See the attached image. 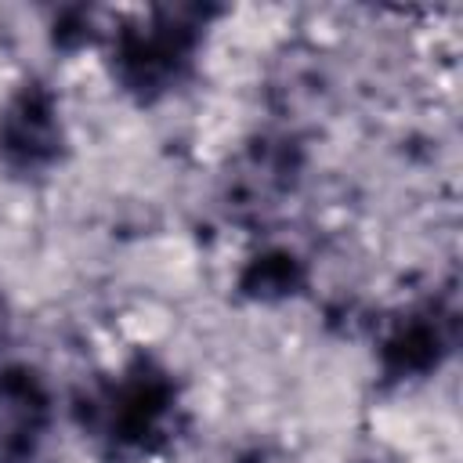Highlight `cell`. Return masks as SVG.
Masks as SVG:
<instances>
[{
    "label": "cell",
    "instance_id": "1",
    "mask_svg": "<svg viewBox=\"0 0 463 463\" xmlns=\"http://www.w3.org/2000/svg\"><path fill=\"white\" fill-rule=\"evenodd\" d=\"M177 391L163 369L152 362H134L116 383L87 394L80 402L83 427L98 434L119 456H148L163 445Z\"/></svg>",
    "mask_w": 463,
    "mask_h": 463
},
{
    "label": "cell",
    "instance_id": "2",
    "mask_svg": "<svg viewBox=\"0 0 463 463\" xmlns=\"http://www.w3.org/2000/svg\"><path fill=\"white\" fill-rule=\"evenodd\" d=\"M195 43H199L195 22L188 14H177V11H163L148 25L119 29L116 43H112L116 80L130 94L152 101L181 80V72L192 61Z\"/></svg>",
    "mask_w": 463,
    "mask_h": 463
},
{
    "label": "cell",
    "instance_id": "3",
    "mask_svg": "<svg viewBox=\"0 0 463 463\" xmlns=\"http://www.w3.org/2000/svg\"><path fill=\"white\" fill-rule=\"evenodd\" d=\"M65 130L58 119V98L47 83H22L0 109V159L18 174H36L58 163Z\"/></svg>",
    "mask_w": 463,
    "mask_h": 463
},
{
    "label": "cell",
    "instance_id": "4",
    "mask_svg": "<svg viewBox=\"0 0 463 463\" xmlns=\"http://www.w3.org/2000/svg\"><path fill=\"white\" fill-rule=\"evenodd\" d=\"M456 336V311H449L438 300H427L420 307H409L391 322V329L380 340V369L387 380H412L427 376L441 365Z\"/></svg>",
    "mask_w": 463,
    "mask_h": 463
},
{
    "label": "cell",
    "instance_id": "5",
    "mask_svg": "<svg viewBox=\"0 0 463 463\" xmlns=\"http://www.w3.org/2000/svg\"><path fill=\"white\" fill-rule=\"evenodd\" d=\"M297 174H300V148L289 137H257L232 163L228 206L239 213H264L293 192Z\"/></svg>",
    "mask_w": 463,
    "mask_h": 463
},
{
    "label": "cell",
    "instance_id": "6",
    "mask_svg": "<svg viewBox=\"0 0 463 463\" xmlns=\"http://www.w3.org/2000/svg\"><path fill=\"white\" fill-rule=\"evenodd\" d=\"M51 427L47 383L29 365L0 369V463H33Z\"/></svg>",
    "mask_w": 463,
    "mask_h": 463
},
{
    "label": "cell",
    "instance_id": "7",
    "mask_svg": "<svg viewBox=\"0 0 463 463\" xmlns=\"http://www.w3.org/2000/svg\"><path fill=\"white\" fill-rule=\"evenodd\" d=\"M304 264L289 250H268L242 268L239 289L253 300H286L304 286Z\"/></svg>",
    "mask_w": 463,
    "mask_h": 463
},
{
    "label": "cell",
    "instance_id": "8",
    "mask_svg": "<svg viewBox=\"0 0 463 463\" xmlns=\"http://www.w3.org/2000/svg\"><path fill=\"white\" fill-rule=\"evenodd\" d=\"M7 336H11V311H7V300L0 293V347L7 344Z\"/></svg>",
    "mask_w": 463,
    "mask_h": 463
},
{
    "label": "cell",
    "instance_id": "9",
    "mask_svg": "<svg viewBox=\"0 0 463 463\" xmlns=\"http://www.w3.org/2000/svg\"><path fill=\"white\" fill-rule=\"evenodd\" d=\"M235 463H275V459H271L268 452H260V449H253V452H242V456H239Z\"/></svg>",
    "mask_w": 463,
    "mask_h": 463
}]
</instances>
